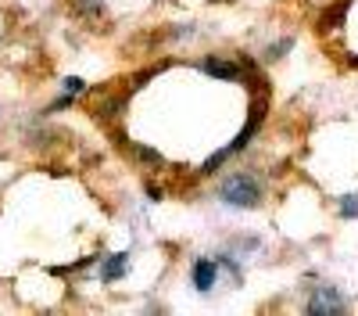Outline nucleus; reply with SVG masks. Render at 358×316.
<instances>
[{
  "instance_id": "nucleus-7",
  "label": "nucleus",
  "mask_w": 358,
  "mask_h": 316,
  "mask_svg": "<svg viewBox=\"0 0 358 316\" xmlns=\"http://www.w3.org/2000/svg\"><path fill=\"white\" fill-rule=\"evenodd\" d=\"M290 47H294V40H290V36H283V40H276L273 47H265V62H276V57H283V54H287Z\"/></svg>"
},
{
  "instance_id": "nucleus-2",
  "label": "nucleus",
  "mask_w": 358,
  "mask_h": 316,
  "mask_svg": "<svg viewBox=\"0 0 358 316\" xmlns=\"http://www.w3.org/2000/svg\"><path fill=\"white\" fill-rule=\"evenodd\" d=\"M305 309L312 316H341V312H348V298L341 295V287H334V284H315L308 302H305Z\"/></svg>"
},
{
  "instance_id": "nucleus-8",
  "label": "nucleus",
  "mask_w": 358,
  "mask_h": 316,
  "mask_svg": "<svg viewBox=\"0 0 358 316\" xmlns=\"http://www.w3.org/2000/svg\"><path fill=\"white\" fill-rule=\"evenodd\" d=\"M133 155H136L140 162H147V165H162V155H158L155 148H143V144H133Z\"/></svg>"
},
{
  "instance_id": "nucleus-3",
  "label": "nucleus",
  "mask_w": 358,
  "mask_h": 316,
  "mask_svg": "<svg viewBox=\"0 0 358 316\" xmlns=\"http://www.w3.org/2000/svg\"><path fill=\"white\" fill-rule=\"evenodd\" d=\"M190 280H194V287L201 295H208L219 280V259H197V263L190 266Z\"/></svg>"
},
{
  "instance_id": "nucleus-1",
  "label": "nucleus",
  "mask_w": 358,
  "mask_h": 316,
  "mask_svg": "<svg viewBox=\"0 0 358 316\" xmlns=\"http://www.w3.org/2000/svg\"><path fill=\"white\" fill-rule=\"evenodd\" d=\"M219 201L229 209H258L262 205V184L255 172H229V177L219 184Z\"/></svg>"
},
{
  "instance_id": "nucleus-4",
  "label": "nucleus",
  "mask_w": 358,
  "mask_h": 316,
  "mask_svg": "<svg viewBox=\"0 0 358 316\" xmlns=\"http://www.w3.org/2000/svg\"><path fill=\"white\" fill-rule=\"evenodd\" d=\"M197 69L201 72H208V76H215V79H236V83H241L244 79V72H241V65H236V62H226V57H201V62H197Z\"/></svg>"
},
{
  "instance_id": "nucleus-11",
  "label": "nucleus",
  "mask_w": 358,
  "mask_h": 316,
  "mask_svg": "<svg viewBox=\"0 0 358 316\" xmlns=\"http://www.w3.org/2000/svg\"><path fill=\"white\" fill-rule=\"evenodd\" d=\"M143 191H147V198H151V201H162V187L158 184H147Z\"/></svg>"
},
{
  "instance_id": "nucleus-10",
  "label": "nucleus",
  "mask_w": 358,
  "mask_h": 316,
  "mask_svg": "<svg viewBox=\"0 0 358 316\" xmlns=\"http://www.w3.org/2000/svg\"><path fill=\"white\" fill-rule=\"evenodd\" d=\"M83 90H86V83H83L79 76H69V79H65V94L76 97V94H83Z\"/></svg>"
},
{
  "instance_id": "nucleus-9",
  "label": "nucleus",
  "mask_w": 358,
  "mask_h": 316,
  "mask_svg": "<svg viewBox=\"0 0 358 316\" xmlns=\"http://www.w3.org/2000/svg\"><path fill=\"white\" fill-rule=\"evenodd\" d=\"M83 15H97L101 8H104V0H79V4H76Z\"/></svg>"
},
{
  "instance_id": "nucleus-6",
  "label": "nucleus",
  "mask_w": 358,
  "mask_h": 316,
  "mask_svg": "<svg viewBox=\"0 0 358 316\" xmlns=\"http://www.w3.org/2000/svg\"><path fill=\"white\" fill-rule=\"evenodd\" d=\"M337 209H341L344 219H358V194H344V198L337 201Z\"/></svg>"
},
{
  "instance_id": "nucleus-5",
  "label": "nucleus",
  "mask_w": 358,
  "mask_h": 316,
  "mask_svg": "<svg viewBox=\"0 0 358 316\" xmlns=\"http://www.w3.org/2000/svg\"><path fill=\"white\" fill-rule=\"evenodd\" d=\"M129 273V252H111L101 259V280L104 284H115Z\"/></svg>"
}]
</instances>
